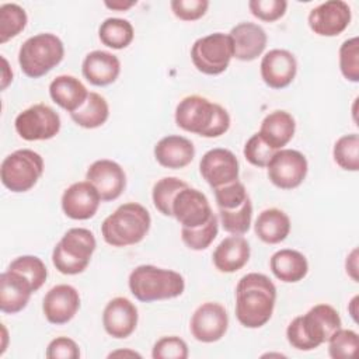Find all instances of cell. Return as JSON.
Masks as SVG:
<instances>
[{"label":"cell","instance_id":"obj_36","mask_svg":"<svg viewBox=\"0 0 359 359\" xmlns=\"http://www.w3.org/2000/svg\"><path fill=\"white\" fill-rule=\"evenodd\" d=\"M219 222L224 231L230 234H245L250 230L252 220V203L248 198L241 206L233 210L219 209Z\"/></svg>","mask_w":359,"mask_h":359},{"label":"cell","instance_id":"obj_5","mask_svg":"<svg viewBox=\"0 0 359 359\" xmlns=\"http://www.w3.org/2000/svg\"><path fill=\"white\" fill-rule=\"evenodd\" d=\"M128 285L135 299L143 303L175 299L185 290V280L180 272L146 264L129 273Z\"/></svg>","mask_w":359,"mask_h":359},{"label":"cell","instance_id":"obj_29","mask_svg":"<svg viewBox=\"0 0 359 359\" xmlns=\"http://www.w3.org/2000/svg\"><path fill=\"white\" fill-rule=\"evenodd\" d=\"M290 226V219L283 210L269 208L262 210L255 219L254 231L261 241L266 244H279L289 236Z\"/></svg>","mask_w":359,"mask_h":359},{"label":"cell","instance_id":"obj_6","mask_svg":"<svg viewBox=\"0 0 359 359\" xmlns=\"http://www.w3.org/2000/svg\"><path fill=\"white\" fill-rule=\"evenodd\" d=\"M65 56V45L59 36L41 32L25 39L18 50V65L29 79H39L56 67Z\"/></svg>","mask_w":359,"mask_h":359},{"label":"cell","instance_id":"obj_43","mask_svg":"<svg viewBox=\"0 0 359 359\" xmlns=\"http://www.w3.org/2000/svg\"><path fill=\"white\" fill-rule=\"evenodd\" d=\"M248 8L261 21L273 22L282 18L287 8L286 0H250Z\"/></svg>","mask_w":359,"mask_h":359},{"label":"cell","instance_id":"obj_11","mask_svg":"<svg viewBox=\"0 0 359 359\" xmlns=\"http://www.w3.org/2000/svg\"><path fill=\"white\" fill-rule=\"evenodd\" d=\"M269 181L280 189L297 188L306 178L309 163L303 153L293 149L278 150L266 165Z\"/></svg>","mask_w":359,"mask_h":359},{"label":"cell","instance_id":"obj_9","mask_svg":"<svg viewBox=\"0 0 359 359\" xmlns=\"http://www.w3.org/2000/svg\"><path fill=\"white\" fill-rule=\"evenodd\" d=\"M233 59V43L229 34L213 32L198 38L191 48V60L198 72L217 76L226 72Z\"/></svg>","mask_w":359,"mask_h":359},{"label":"cell","instance_id":"obj_27","mask_svg":"<svg viewBox=\"0 0 359 359\" xmlns=\"http://www.w3.org/2000/svg\"><path fill=\"white\" fill-rule=\"evenodd\" d=\"M269 268L276 279L285 283H296L309 273L307 258L297 250L282 248L272 254Z\"/></svg>","mask_w":359,"mask_h":359},{"label":"cell","instance_id":"obj_49","mask_svg":"<svg viewBox=\"0 0 359 359\" xmlns=\"http://www.w3.org/2000/svg\"><path fill=\"white\" fill-rule=\"evenodd\" d=\"M112 356H137V358H140V353L128 349V351H115L108 355V358H112Z\"/></svg>","mask_w":359,"mask_h":359},{"label":"cell","instance_id":"obj_26","mask_svg":"<svg viewBox=\"0 0 359 359\" xmlns=\"http://www.w3.org/2000/svg\"><path fill=\"white\" fill-rule=\"evenodd\" d=\"M90 91L74 76H56L49 84V95L52 101L69 114L77 111L87 100Z\"/></svg>","mask_w":359,"mask_h":359},{"label":"cell","instance_id":"obj_35","mask_svg":"<svg viewBox=\"0 0 359 359\" xmlns=\"http://www.w3.org/2000/svg\"><path fill=\"white\" fill-rule=\"evenodd\" d=\"M334 161L345 171L359 170V136L349 133L341 136L332 149Z\"/></svg>","mask_w":359,"mask_h":359},{"label":"cell","instance_id":"obj_51","mask_svg":"<svg viewBox=\"0 0 359 359\" xmlns=\"http://www.w3.org/2000/svg\"><path fill=\"white\" fill-rule=\"evenodd\" d=\"M1 328H3V335H4V344H3V346H1V355L4 353V351H6V341H7V330H6V327H4V324H1Z\"/></svg>","mask_w":359,"mask_h":359},{"label":"cell","instance_id":"obj_28","mask_svg":"<svg viewBox=\"0 0 359 359\" xmlns=\"http://www.w3.org/2000/svg\"><path fill=\"white\" fill-rule=\"evenodd\" d=\"M296 122L292 114L283 109L269 112L261 122V137L275 150L283 149L294 136Z\"/></svg>","mask_w":359,"mask_h":359},{"label":"cell","instance_id":"obj_44","mask_svg":"<svg viewBox=\"0 0 359 359\" xmlns=\"http://www.w3.org/2000/svg\"><path fill=\"white\" fill-rule=\"evenodd\" d=\"M170 7L174 15L182 21H196L202 18L209 7L208 0H172Z\"/></svg>","mask_w":359,"mask_h":359},{"label":"cell","instance_id":"obj_40","mask_svg":"<svg viewBox=\"0 0 359 359\" xmlns=\"http://www.w3.org/2000/svg\"><path fill=\"white\" fill-rule=\"evenodd\" d=\"M213 191H215V201H216L217 209H223V210L237 209L250 198L244 184L238 180L230 184L217 187Z\"/></svg>","mask_w":359,"mask_h":359},{"label":"cell","instance_id":"obj_39","mask_svg":"<svg viewBox=\"0 0 359 359\" xmlns=\"http://www.w3.org/2000/svg\"><path fill=\"white\" fill-rule=\"evenodd\" d=\"M339 70L352 83L359 81V38L345 39L339 46Z\"/></svg>","mask_w":359,"mask_h":359},{"label":"cell","instance_id":"obj_30","mask_svg":"<svg viewBox=\"0 0 359 359\" xmlns=\"http://www.w3.org/2000/svg\"><path fill=\"white\" fill-rule=\"evenodd\" d=\"M108 116V101L101 94L94 91H90L86 102L77 111L70 114L72 121L84 129H95L102 126L107 122Z\"/></svg>","mask_w":359,"mask_h":359},{"label":"cell","instance_id":"obj_17","mask_svg":"<svg viewBox=\"0 0 359 359\" xmlns=\"http://www.w3.org/2000/svg\"><path fill=\"white\" fill-rule=\"evenodd\" d=\"M80 309V294L77 289L67 283L50 287L42 300V313L48 323L62 325L74 318Z\"/></svg>","mask_w":359,"mask_h":359},{"label":"cell","instance_id":"obj_14","mask_svg":"<svg viewBox=\"0 0 359 359\" xmlns=\"http://www.w3.org/2000/svg\"><path fill=\"white\" fill-rule=\"evenodd\" d=\"M171 212L172 217H175L182 227L188 229L205 224L213 215L206 195L189 185L175 195Z\"/></svg>","mask_w":359,"mask_h":359},{"label":"cell","instance_id":"obj_25","mask_svg":"<svg viewBox=\"0 0 359 359\" xmlns=\"http://www.w3.org/2000/svg\"><path fill=\"white\" fill-rule=\"evenodd\" d=\"M250 244L240 236L233 234L223 238L213 251L212 261L219 272L233 273L240 271L250 259Z\"/></svg>","mask_w":359,"mask_h":359},{"label":"cell","instance_id":"obj_13","mask_svg":"<svg viewBox=\"0 0 359 359\" xmlns=\"http://www.w3.org/2000/svg\"><path fill=\"white\" fill-rule=\"evenodd\" d=\"M352 18L351 7L342 0H328L310 10L307 22L310 29L320 36L342 34Z\"/></svg>","mask_w":359,"mask_h":359},{"label":"cell","instance_id":"obj_22","mask_svg":"<svg viewBox=\"0 0 359 359\" xmlns=\"http://www.w3.org/2000/svg\"><path fill=\"white\" fill-rule=\"evenodd\" d=\"M34 292L35 289L27 278L7 268L0 275V310L4 314L24 310Z\"/></svg>","mask_w":359,"mask_h":359},{"label":"cell","instance_id":"obj_41","mask_svg":"<svg viewBox=\"0 0 359 359\" xmlns=\"http://www.w3.org/2000/svg\"><path fill=\"white\" fill-rule=\"evenodd\" d=\"M278 150L272 149L262 137L261 135L257 132L254 133L244 144V149H243V153H244V157L245 160L258 167V168H264L268 165V163L271 161L272 156L276 153Z\"/></svg>","mask_w":359,"mask_h":359},{"label":"cell","instance_id":"obj_32","mask_svg":"<svg viewBox=\"0 0 359 359\" xmlns=\"http://www.w3.org/2000/svg\"><path fill=\"white\" fill-rule=\"evenodd\" d=\"M187 187L188 184L178 177H163L153 185V189H151V201L154 208L163 216H172L171 206H172L174 198L181 189Z\"/></svg>","mask_w":359,"mask_h":359},{"label":"cell","instance_id":"obj_18","mask_svg":"<svg viewBox=\"0 0 359 359\" xmlns=\"http://www.w3.org/2000/svg\"><path fill=\"white\" fill-rule=\"evenodd\" d=\"M101 202V196L91 182L79 181L65 189L62 210L73 220H87L97 213Z\"/></svg>","mask_w":359,"mask_h":359},{"label":"cell","instance_id":"obj_12","mask_svg":"<svg viewBox=\"0 0 359 359\" xmlns=\"http://www.w3.org/2000/svg\"><path fill=\"white\" fill-rule=\"evenodd\" d=\"M229 328V314L226 309L216 302L202 303L192 314L189 330L192 337L203 344L220 341Z\"/></svg>","mask_w":359,"mask_h":359},{"label":"cell","instance_id":"obj_50","mask_svg":"<svg viewBox=\"0 0 359 359\" xmlns=\"http://www.w3.org/2000/svg\"><path fill=\"white\" fill-rule=\"evenodd\" d=\"M358 296H353L352 297V300L349 302V307H348V310H349V314H351V317L353 318V321H358V318H356V306H358Z\"/></svg>","mask_w":359,"mask_h":359},{"label":"cell","instance_id":"obj_19","mask_svg":"<svg viewBox=\"0 0 359 359\" xmlns=\"http://www.w3.org/2000/svg\"><path fill=\"white\" fill-rule=\"evenodd\" d=\"M259 73L268 87L280 90L294 80L297 60L294 55L286 49H271L261 59Z\"/></svg>","mask_w":359,"mask_h":359},{"label":"cell","instance_id":"obj_31","mask_svg":"<svg viewBox=\"0 0 359 359\" xmlns=\"http://www.w3.org/2000/svg\"><path fill=\"white\" fill-rule=\"evenodd\" d=\"M135 29L133 25L125 20L118 17L105 18L98 28L100 41L112 49H123L129 46L133 41Z\"/></svg>","mask_w":359,"mask_h":359},{"label":"cell","instance_id":"obj_45","mask_svg":"<svg viewBox=\"0 0 359 359\" xmlns=\"http://www.w3.org/2000/svg\"><path fill=\"white\" fill-rule=\"evenodd\" d=\"M45 355L48 359H79L80 348L69 337H56L48 344Z\"/></svg>","mask_w":359,"mask_h":359},{"label":"cell","instance_id":"obj_33","mask_svg":"<svg viewBox=\"0 0 359 359\" xmlns=\"http://www.w3.org/2000/svg\"><path fill=\"white\" fill-rule=\"evenodd\" d=\"M28 17L25 10L15 3L0 6V43L17 36L27 25Z\"/></svg>","mask_w":359,"mask_h":359},{"label":"cell","instance_id":"obj_1","mask_svg":"<svg viewBox=\"0 0 359 359\" xmlns=\"http://www.w3.org/2000/svg\"><path fill=\"white\" fill-rule=\"evenodd\" d=\"M276 286L264 273L250 272L236 286V317L245 328H261L272 317Z\"/></svg>","mask_w":359,"mask_h":359},{"label":"cell","instance_id":"obj_37","mask_svg":"<svg viewBox=\"0 0 359 359\" xmlns=\"http://www.w3.org/2000/svg\"><path fill=\"white\" fill-rule=\"evenodd\" d=\"M8 269L21 273L34 286L35 292L42 287L48 278V269L43 261L36 255H21L10 262Z\"/></svg>","mask_w":359,"mask_h":359},{"label":"cell","instance_id":"obj_48","mask_svg":"<svg viewBox=\"0 0 359 359\" xmlns=\"http://www.w3.org/2000/svg\"><path fill=\"white\" fill-rule=\"evenodd\" d=\"M1 62H3V73H1V90H4L11 81H13V72L8 66V62L4 56H1Z\"/></svg>","mask_w":359,"mask_h":359},{"label":"cell","instance_id":"obj_15","mask_svg":"<svg viewBox=\"0 0 359 359\" xmlns=\"http://www.w3.org/2000/svg\"><path fill=\"white\" fill-rule=\"evenodd\" d=\"M199 171L202 178L215 189L238 180L240 164L236 154L223 147L208 150L201 161Z\"/></svg>","mask_w":359,"mask_h":359},{"label":"cell","instance_id":"obj_42","mask_svg":"<svg viewBox=\"0 0 359 359\" xmlns=\"http://www.w3.org/2000/svg\"><path fill=\"white\" fill-rule=\"evenodd\" d=\"M188 355L187 342L177 335L161 337L154 342L151 349L153 359H187Z\"/></svg>","mask_w":359,"mask_h":359},{"label":"cell","instance_id":"obj_24","mask_svg":"<svg viewBox=\"0 0 359 359\" xmlns=\"http://www.w3.org/2000/svg\"><path fill=\"white\" fill-rule=\"evenodd\" d=\"M156 161L171 170H180L191 164L195 157L194 143L180 135H168L161 137L154 146Z\"/></svg>","mask_w":359,"mask_h":359},{"label":"cell","instance_id":"obj_21","mask_svg":"<svg viewBox=\"0 0 359 359\" xmlns=\"http://www.w3.org/2000/svg\"><path fill=\"white\" fill-rule=\"evenodd\" d=\"M229 36L233 43V57L241 62L255 60L266 48L268 36L265 29L255 22H240L234 25Z\"/></svg>","mask_w":359,"mask_h":359},{"label":"cell","instance_id":"obj_38","mask_svg":"<svg viewBox=\"0 0 359 359\" xmlns=\"http://www.w3.org/2000/svg\"><path fill=\"white\" fill-rule=\"evenodd\" d=\"M328 342V355L332 359H348L352 358L359 346V337L353 330L339 328L337 330Z\"/></svg>","mask_w":359,"mask_h":359},{"label":"cell","instance_id":"obj_47","mask_svg":"<svg viewBox=\"0 0 359 359\" xmlns=\"http://www.w3.org/2000/svg\"><path fill=\"white\" fill-rule=\"evenodd\" d=\"M136 3H137L136 0H112V1L105 0V1H104V6H105L107 8H109V10L126 11V10H129L130 7L136 6Z\"/></svg>","mask_w":359,"mask_h":359},{"label":"cell","instance_id":"obj_7","mask_svg":"<svg viewBox=\"0 0 359 359\" xmlns=\"http://www.w3.org/2000/svg\"><path fill=\"white\" fill-rule=\"evenodd\" d=\"M97 248V241L88 229H69L52 251V264L63 275L84 272Z\"/></svg>","mask_w":359,"mask_h":359},{"label":"cell","instance_id":"obj_3","mask_svg":"<svg viewBox=\"0 0 359 359\" xmlns=\"http://www.w3.org/2000/svg\"><path fill=\"white\" fill-rule=\"evenodd\" d=\"M341 327L339 313L331 304L320 303L289 323L286 339L297 351H313L327 342Z\"/></svg>","mask_w":359,"mask_h":359},{"label":"cell","instance_id":"obj_16","mask_svg":"<svg viewBox=\"0 0 359 359\" xmlns=\"http://www.w3.org/2000/svg\"><path fill=\"white\" fill-rule=\"evenodd\" d=\"M86 180L97 188L102 202L118 199L126 188V174L123 168L109 158H100L91 163L87 168Z\"/></svg>","mask_w":359,"mask_h":359},{"label":"cell","instance_id":"obj_4","mask_svg":"<svg viewBox=\"0 0 359 359\" xmlns=\"http://www.w3.org/2000/svg\"><path fill=\"white\" fill-rule=\"evenodd\" d=\"M149 210L137 202H126L107 216L101 224V234L112 247H128L140 243L150 230Z\"/></svg>","mask_w":359,"mask_h":359},{"label":"cell","instance_id":"obj_46","mask_svg":"<svg viewBox=\"0 0 359 359\" xmlns=\"http://www.w3.org/2000/svg\"><path fill=\"white\" fill-rule=\"evenodd\" d=\"M346 273L351 276L353 282H358V248H353L345 261Z\"/></svg>","mask_w":359,"mask_h":359},{"label":"cell","instance_id":"obj_8","mask_svg":"<svg viewBox=\"0 0 359 359\" xmlns=\"http://www.w3.org/2000/svg\"><path fill=\"white\" fill-rule=\"evenodd\" d=\"M42 172V156L31 149H20L1 161L0 180L8 191L20 194L34 188Z\"/></svg>","mask_w":359,"mask_h":359},{"label":"cell","instance_id":"obj_2","mask_svg":"<svg viewBox=\"0 0 359 359\" xmlns=\"http://www.w3.org/2000/svg\"><path fill=\"white\" fill-rule=\"evenodd\" d=\"M174 119L182 130L203 137H219L230 128L229 112L220 104L196 94L184 97L177 104Z\"/></svg>","mask_w":359,"mask_h":359},{"label":"cell","instance_id":"obj_20","mask_svg":"<svg viewBox=\"0 0 359 359\" xmlns=\"http://www.w3.org/2000/svg\"><path fill=\"white\" fill-rule=\"evenodd\" d=\"M139 313L135 303L126 297H114L102 311V325L108 335L116 339L130 337L137 327Z\"/></svg>","mask_w":359,"mask_h":359},{"label":"cell","instance_id":"obj_23","mask_svg":"<svg viewBox=\"0 0 359 359\" xmlns=\"http://www.w3.org/2000/svg\"><path fill=\"white\" fill-rule=\"evenodd\" d=\"M84 79L97 87L112 84L121 73V62L116 55L107 50H91L81 63Z\"/></svg>","mask_w":359,"mask_h":359},{"label":"cell","instance_id":"obj_34","mask_svg":"<svg viewBox=\"0 0 359 359\" xmlns=\"http://www.w3.org/2000/svg\"><path fill=\"white\" fill-rule=\"evenodd\" d=\"M219 233V217L213 213L212 217L202 226L198 227H182L181 229V240L182 243L194 251L206 250Z\"/></svg>","mask_w":359,"mask_h":359},{"label":"cell","instance_id":"obj_10","mask_svg":"<svg viewBox=\"0 0 359 359\" xmlns=\"http://www.w3.org/2000/svg\"><path fill=\"white\" fill-rule=\"evenodd\" d=\"M59 114L45 104H34L21 111L14 121L18 136L27 142L49 140L60 130Z\"/></svg>","mask_w":359,"mask_h":359}]
</instances>
